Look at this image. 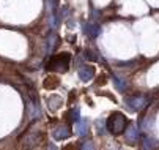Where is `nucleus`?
Returning a JSON list of instances; mask_svg holds the SVG:
<instances>
[{
  "instance_id": "obj_3",
  "label": "nucleus",
  "mask_w": 159,
  "mask_h": 150,
  "mask_svg": "<svg viewBox=\"0 0 159 150\" xmlns=\"http://www.w3.org/2000/svg\"><path fill=\"white\" fill-rule=\"evenodd\" d=\"M125 103L129 106V109L132 111H139V109H143L145 104H147V100L143 96H132V98H126Z\"/></svg>"
},
{
  "instance_id": "obj_7",
  "label": "nucleus",
  "mask_w": 159,
  "mask_h": 150,
  "mask_svg": "<svg viewBox=\"0 0 159 150\" xmlns=\"http://www.w3.org/2000/svg\"><path fill=\"white\" fill-rule=\"evenodd\" d=\"M139 131H135V126H131L129 128V131H128V139L129 141H134L135 139V134H137Z\"/></svg>"
},
{
  "instance_id": "obj_6",
  "label": "nucleus",
  "mask_w": 159,
  "mask_h": 150,
  "mask_svg": "<svg viewBox=\"0 0 159 150\" xmlns=\"http://www.w3.org/2000/svg\"><path fill=\"white\" fill-rule=\"evenodd\" d=\"M76 130H77V134H85L87 133V130H88V122L87 120H82V122H79L77 120V123H76Z\"/></svg>"
},
{
  "instance_id": "obj_4",
  "label": "nucleus",
  "mask_w": 159,
  "mask_h": 150,
  "mask_svg": "<svg viewBox=\"0 0 159 150\" xmlns=\"http://www.w3.org/2000/svg\"><path fill=\"white\" fill-rule=\"evenodd\" d=\"M93 74H95V70H93L92 67H87V65H85V67H80V68H79V76H80L82 81L92 79Z\"/></svg>"
},
{
  "instance_id": "obj_2",
  "label": "nucleus",
  "mask_w": 159,
  "mask_h": 150,
  "mask_svg": "<svg viewBox=\"0 0 159 150\" xmlns=\"http://www.w3.org/2000/svg\"><path fill=\"white\" fill-rule=\"evenodd\" d=\"M68 65H70V54H58L54 55L49 63H48V70L52 71H66Z\"/></svg>"
},
{
  "instance_id": "obj_1",
  "label": "nucleus",
  "mask_w": 159,
  "mask_h": 150,
  "mask_svg": "<svg viewBox=\"0 0 159 150\" xmlns=\"http://www.w3.org/2000/svg\"><path fill=\"white\" fill-rule=\"evenodd\" d=\"M125 126H126V119L123 114L115 112L112 114L110 119H107V128L112 134H120L125 131Z\"/></svg>"
},
{
  "instance_id": "obj_5",
  "label": "nucleus",
  "mask_w": 159,
  "mask_h": 150,
  "mask_svg": "<svg viewBox=\"0 0 159 150\" xmlns=\"http://www.w3.org/2000/svg\"><path fill=\"white\" fill-rule=\"evenodd\" d=\"M70 136V128L68 126H60V128H57L55 130V133H54V138L55 139H65V138H68Z\"/></svg>"
}]
</instances>
